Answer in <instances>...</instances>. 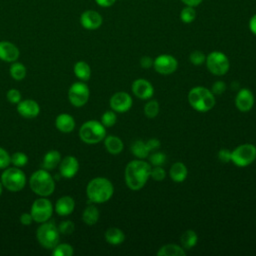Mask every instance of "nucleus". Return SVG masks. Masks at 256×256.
<instances>
[{"instance_id": "14", "label": "nucleus", "mask_w": 256, "mask_h": 256, "mask_svg": "<svg viewBox=\"0 0 256 256\" xmlns=\"http://www.w3.org/2000/svg\"><path fill=\"white\" fill-rule=\"evenodd\" d=\"M133 94L142 100H147L151 98L154 94V88L152 84L144 79V78H138L133 81L132 86H131Z\"/></svg>"}, {"instance_id": "49", "label": "nucleus", "mask_w": 256, "mask_h": 256, "mask_svg": "<svg viewBox=\"0 0 256 256\" xmlns=\"http://www.w3.org/2000/svg\"><path fill=\"white\" fill-rule=\"evenodd\" d=\"M249 29L253 34L256 35V14L253 15L249 21Z\"/></svg>"}, {"instance_id": "9", "label": "nucleus", "mask_w": 256, "mask_h": 256, "mask_svg": "<svg viewBox=\"0 0 256 256\" xmlns=\"http://www.w3.org/2000/svg\"><path fill=\"white\" fill-rule=\"evenodd\" d=\"M205 62L210 73L216 76L225 75L230 68L228 57L220 51H213L209 53L206 56Z\"/></svg>"}, {"instance_id": "12", "label": "nucleus", "mask_w": 256, "mask_h": 256, "mask_svg": "<svg viewBox=\"0 0 256 256\" xmlns=\"http://www.w3.org/2000/svg\"><path fill=\"white\" fill-rule=\"evenodd\" d=\"M155 71L161 75H170L174 73L178 67L176 58L169 54H161L153 60Z\"/></svg>"}, {"instance_id": "24", "label": "nucleus", "mask_w": 256, "mask_h": 256, "mask_svg": "<svg viewBox=\"0 0 256 256\" xmlns=\"http://www.w3.org/2000/svg\"><path fill=\"white\" fill-rule=\"evenodd\" d=\"M105 240L111 245H119L124 242L125 234L121 229L111 227L105 232Z\"/></svg>"}, {"instance_id": "5", "label": "nucleus", "mask_w": 256, "mask_h": 256, "mask_svg": "<svg viewBox=\"0 0 256 256\" xmlns=\"http://www.w3.org/2000/svg\"><path fill=\"white\" fill-rule=\"evenodd\" d=\"M106 127L99 121L89 120L85 122L80 130V139L87 144H96L104 140L106 136Z\"/></svg>"}, {"instance_id": "1", "label": "nucleus", "mask_w": 256, "mask_h": 256, "mask_svg": "<svg viewBox=\"0 0 256 256\" xmlns=\"http://www.w3.org/2000/svg\"><path fill=\"white\" fill-rule=\"evenodd\" d=\"M151 166L148 162L137 159L130 161L125 168V183L131 190L137 191L144 187L150 178Z\"/></svg>"}, {"instance_id": "41", "label": "nucleus", "mask_w": 256, "mask_h": 256, "mask_svg": "<svg viewBox=\"0 0 256 256\" xmlns=\"http://www.w3.org/2000/svg\"><path fill=\"white\" fill-rule=\"evenodd\" d=\"M7 100L11 104H18L21 101V93L17 89H10L7 92Z\"/></svg>"}, {"instance_id": "37", "label": "nucleus", "mask_w": 256, "mask_h": 256, "mask_svg": "<svg viewBox=\"0 0 256 256\" xmlns=\"http://www.w3.org/2000/svg\"><path fill=\"white\" fill-rule=\"evenodd\" d=\"M149 162L153 166H162L166 162V155L160 151L153 152L149 156Z\"/></svg>"}, {"instance_id": "13", "label": "nucleus", "mask_w": 256, "mask_h": 256, "mask_svg": "<svg viewBox=\"0 0 256 256\" xmlns=\"http://www.w3.org/2000/svg\"><path fill=\"white\" fill-rule=\"evenodd\" d=\"M132 97L126 92H116L110 98L111 109L118 113L127 112L132 107Z\"/></svg>"}, {"instance_id": "39", "label": "nucleus", "mask_w": 256, "mask_h": 256, "mask_svg": "<svg viewBox=\"0 0 256 256\" xmlns=\"http://www.w3.org/2000/svg\"><path fill=\"white\" fill-rule=\"evenodd\" d=\"M57 228H58L59 233H61L63 235H70L74 232L75 226L72 221L66 220V221H62Z\"/></svg>"}, {"instance_id": "6", "label": "nucleus", "mask_w": 256, "mask_h": 256, "mask_svg": "<svg viewBox=\"0 0 256 256\" xmlns=\"http://www.w3.org/2000/svg\"><path fill=\"white\" fill-rule=\"evenodd\" d=\"M38 242L46 249H53L59 244L60 233L58 228L52 222H43L36 232Z\"/></svg>"}, {"instance_id": "40", "label": "nucleus", "mask_w": 256, "mask_h": 256, "mask_svg": "<svg viewBox=\"0 0 256 256\" xmlns=\"http://www.w3.org/2000/svg\"><path fill=\"white\" fill-rule=\"evenodd\" d=\"M166 177V172L162 168V166H154L150 171V178L155 181H162Z\"/></svg>"}, {"instance_id": "27", "label": "nucleus", "mask_w": 256, "mask_h": 256, "mask_svg": "<svg viewBox=\"0 0 256 256\" xmlns=\"http://www.w3.org/2000/svg\"><path fill=\"white\" fill-rule=\"evenodd\" d=\"M131 153L138 159H145L149 156L150 150L147 147L146 142L143 140H136L130 146Z\"/></svg>"}, {"instance_id": "35", "label": "nucleus", "mask_w": 256, "mask_h": 256, "mask_svg": "<svg viewBox=\"0 0 256 256\" xmlns=\"http://www.w3.org/2000/svg\"><path fill=\"white\" fill-rule=\"evenodd\" d=\"M180 18L184 23L193 22L196 18V12H195L194 7L186 6L185 8H183L181 13H180Z\"/></svg>"}, {"instance_id": "3", "label": "nucleus", "mask_w": 256, "mask_h": 256, "mask_svg": "<svg viewBox=\"0 0 256 256\" xmlns=\"http://www.w3.org/2000/svg\"><path fill=\"white\" fill-rule=\"evenodd\" d=\"M188 102L198 112H207L215 105V96L210 89L203 86H196L188 92Z\"/></svg>"}, {"instance_id": "47", "label": "nucleus", "mask_w": 256, "mask_h": 256, "mask_svg": "<svg viewBox=\"0 0 256 256\" xmlns=\"http://www.w3.org/2000/svg\"><path fill=\"white\" fill-rule=\"evenodd\" d=\"M32 220H33V218H32V216H31L30 213H23V214H21V216H20V222H21L22 225L28 226V225L31 224Z\"/></svg>"}, {"instance_id": "50", "label": "nucleus", "mask_w": 256, "mask_h": 256, "mask_svg": "<svg viewBox=\"0 0 256 256\" xmlns=\"http://www.w3.org/2000/svg\"><path fill=\"white\" fill-rule=\"evenodd\" d=\"M186 6H191V7H196L198 6L202 0H181Z\"/></svg>"}, {"instance_id": "45", "label": "nucleus", "mask_w": 256, "mask_h": 256, "mask_svg": "<svg viewBox=\"0 0 256 256\" xmlns=\"http://www.w3.org/2000/svg\"><path fill=\"white\" fill-rule=\"evenodd\" d=\"M146 144H147V147L149 148L150 152L158 150L159 147H160V141L158 139H156V138L149 139L148 141H146Z\"/></svg>"}, {"instance_id": "11", "label": "nucleus", "mask_w": 256, "mask_h": 256, "mask_svg": "<svg viewBox=\"0 0 256 256\" xmlns=\"http://www.w3.org/2000/svg\"><path fill=\"white\" fill-rule=\"evenodd\" d=\"M90 91L88 86L83 82L73 83L68 91V98L70 103L75 107L84 106L89 99Z\"/></svg>"}, {"instance_id": "21", "label": "nucleus", "mask_w": 256, "mask_h": 256, "mask_svg": "<svg viewBox=\"0 0 256 256\" xmlns=\"http://www.w3.org/2000/svg\"><path fill=\"white\" fill-rule=\"evenodd\" d=\"M55 125L59 131L63 133H69L75 128V120L71 115L62 113L56 117Z\"/></svg>"}, {"instance_id": "2", "label": "nucleus", "mask_w": 256, "mask_h": 256, "mask_svg": "<svg viewBox=\"0 0 256 256\" xmlns=\"http://www.w3.org/2000/svg\"><path fill=\"white\" fill-rule=\"evenodd\" d=\"M114 187L110 180L104 177H96L92 179L87 187L86 194L88 199L93 203L107 202L113 195Z\"/></svg>"}, {"instance_id": "10", "label": "nucleus", "mask_w": 256, "mask_h": 256, "mask_svg": "<svg viewBox=\"0 0 256 256\" xmlns=\"http://www.w3.org/2000/svg\"><path fill=\"white\" fill-rule=\"evenodd\" d=\"M53 213V206L51 202L46 198L36 199L32 206L30 214L34 221L38 223L46 222Z\"/></svg>"}, {"instance_id": "38", "label": "nucleus", "mask_w": 256, "mask_h": 256, "mask_svg": "<svg viewBox=\"0 0 256 256\" xmlns=\"http://www.w3.org/2000/svg\"><path fill=\"white\" fill-rule=\"evenodd\" d=\"M189 60L190 62L195 65V66H200L202 65L205 60H206V55L202 52V51H199V50H195L193 52H191L190 56H189Z\"/></svg>"}, {"instance_id": "51", "label": "nucleus", "mask_w": 256, "mask_h": 256, "mask_svg": "<svg viewBox=\"0 0 256 256\" xmlns=\"http://www.w3.org/2000/svg\"><path fill=\"white\" fill-rule=\"evenodd\" d=\"M2 186H3V184H2V182H0V195L2 194Z\"/></svg>"}, {"instance_id": "46", "label": "nucleus", "mask_w": 256, "mask_h": 256, "mask_svg": "<svg viewBox=\"0 0 256 256\" xmlns=\"http://www.w3.org/2000/svg\"><path fill=\"white\" fill-rule=\"evenodd\" d=\"M140 66L144 69H148L153 66V60L148 56H143L140 59Z\"/></svg>"}, {"instance_id": "36", "label": "nucleus", "mask_w": 256, "mask_h": 256, "mask_svg": "<svg viewBox=\"0 0 256 256\" xmlns=\"http://www.w3.org/2000/svg\"><path fill=\"white\" fill-rule=\"evenodd\" d=\"M11 158V163L16 166V167H22L25 166L28 162V157L26 154L22 152H15L12 154Z\"/></svg>"}, {"instance_id": "43", "label": "nucleus", "mask_w": 256, "mask_h": 256, "mask_svg": "<svg viewBox=\"0 0 256 256\" xmlns=\"http://www.w3.org/2000/svg\"><path fill=\"white\" fill-rule=\"evenodd\" d=\"M225 90H226V84H225V82H223L221 80L214 82L211 87V92L214 95H221Z\"/></svg>"}, {"instance_id": "17", "label": "nucleus", "mask_w": 256, "mask_h": 256, "mask_svg": "<svg viewBox=\"0 0 256 256\" xmlns=\"http://www.w3.org/2000/svg\"><path fill=\"white\" fill-rule=\"evenodd\" d=\"M59 170L64 178H73L79 170V162L74 156H66L60 161Z\"/></svg>"}, {"instance_id": "22", "label": "nucleus", "mask_w": 256, "mask_h": 256, "mask_svg": "<svg viewBox=\"0 0 256 256\" xmlns=\"http://www.w3.org/2000/svg\"><path fill=\"white\" fill-rule=\"evenodd\" d=\"M104 146L106 150L112 155H118L122 152L124 144L122 140L115 135H108L104 138Z\"/></svg>"}, {"instance_id": "32", "label": "nucleus", "mask_w": 256, "mask_h": 256, "mask_svg": "<svg viewBox=\"0 0 256 256\" xmlns=\"http://www.w3.org/2000/svg\"><path fill=\"white\" fill-rule=\"evenodd\" d=\"M159 113V104L156 100L148 101L144 106V114L148 118H155Z\"/></svg>"}, {"instance_id": "25", "label": "nucleus", "mask_w": 256, "mask_h": 256, "mask_svg": "<svg viewBox=\"0 0 256 256\" xmlns=\"http://www.w3.org/2000/svg\"><path fill=\"white\" fill-rule=\"evenodd\" d=\"M185 254L184 248L177 244H165L157 251L159 256H184Z\"/></svg>"}, {"instance_id": "23", "label": "nucleus", "mask_w": 256, "mask_h": 256, "mask_svg": "<svg viewBox=\"0 0 256 256\" xmlns=\"http://www.w3.org/2000/svg\"><path fill=\"white\" fill-rule=\"evenodd\" d=\"M187 175H188V169L186 165L182 162H175L169 170L170 178L177 183L183 182L187 178Z\"/></svg>"}, {"instance_id": "18", "label": "nucleus", "mask_w": 256, "mask_h": 256, "mask_svg": "<svg viewBox=\"0 0 256 256\" xmlns=\"http://www.w3.org/2000/svg\"><path fill=\"white\" fill-rule=\"evenodd\" d=\"M17 111L21 116L31 119L38 116L40 112V107L36 101L32 99H26L20 101L17 104Z\"/></svg>"}, {"instance_id": "8", "label": "nucleus", "mask_w": 256, "mask_h": 256, "mask_svg": "<svg viewBox=\"0 0 256 256\" xmlns=\"http://www.w3.org/2000/svg\"><path fill=\"white\" fill-rule=\"evenodd\" d=\"M1 182L3 186L12 192L20 191L24 188L26 183V177L22 170L16 167L7 168L1 176Z\"/></svg>"}, {"instance_id": "15", "label": "nucleus", "mask_w": 256, "mask_h": 256, "mask_svg": "<svg viewBox=\"0 0 256 256\" xmlns=\"http://www.w3.org/2000/svg\"><path fill=\"white\" fill-rule=\"evenodd\" d=\"M254 105V95L248 88H242L235 97V106L241 112H248Z\"/></svg>"}, {"instance_id": "31", "label": "nucleus", "mask_w": 256, "mask_h": 256, "mask_svg": "<svg viewBox=\"0 0 256 256\" xmlns=\"http://www.w3.org/2000/svg\"><path fill=\"white\" fill-rule=\"evenodd\" d=\"M10 75L16 81H20L25 78L26 76V68L20 62H13L10 66Z\"/></svg>"}, {"instance_id": "16", "label": "nucleus", "mask_w": 256, "mask_h": 256, "mask_svg": "<svg viewBox=\"0 0 256 256\" xmlns=\"http://www.w3.org/2000/svg\"><path fill=\"white\" fill-rule=\"evenodd\" d=\"M102 16L95 10H86L80 16V23L87 30L98 29L102 25Z\"/></svg>"}, {"instance_id": "7", "label": "nucleus", "mask_w": 256, "mask_h": 256, "mask_svg": "<svg viewBox=\"0 0 256 256\" xmlns=\"http://www.w3.org/2000/svg\"><path fill=\"white\" fill-rule=\"evenodd\" d=\"M255 159L256 147L253 144H241L231 151V162L238 167H246L253 163Z\"/></svg>"}, {"instance_id": "19", "label": "nucleus", "mask_w": 256, "mask_h": 256, "mask_svg": "<svg viewBox=\"0 0 256 256\" xmlns=\"http://www.w3.org/2000/svg\"><path fill=\"white\" fill-rule=\"evenodd\" d=\"M19 49L9 41H0V59L5 62H15L19 57Z\"/></svg>"}, {"instance_id": "4", "label": "nucleus", "mask_w": 256, "mask_h": 256, "mask_svg": "<svg viewBox=\"0 0 256 256\" xmlns=\"http://www.w3.org/2000/svg\"><path fill=\"white\" fill-rule=\"evenodd\" d=\"M29 184L32 191L42 197L51 195L55 189V182L46 169L35 171L30 177Z\"/></svg>"}, {"instance_id": "20", "label": "nucleus", "mask_w": 256, "mask_h": 256, "mask_svg": "<svg viewBox=\"0 0 256 256\" xmlns=\"http://www.w3.org/2000/svg\"><path fill=\"white\" fill-rule=\"evenodd\" d=\"M75 202L70 196H63L59 198L55 204V211L60 216H67L74 210Z\"/></svg>"}, {"instance_id": "29", "label": "nucleus", "mask_w": 256, "mask_h": 256, "mask_svg": "<svg viewBox=\"0 0 256 256\" xmlns=\"http://www.w3.org/2000/svg\"><path fill=\"white\" fill-rule=\"evenodd\" d=\"M198 241V236L196 234V232L194 230L188 229L186 231H184L181 236H180V242H181V246L184 249H191L193 248Z\"/></svg>"}, {"instance_id": "44", "label": "nucleus", "mask_w": 256, "mask_h": 256, "mask_svg": "<svg viewBox=\"0 0 256 256\" xmlns=\"http://www.w3.org/2000/svg\"><path fill=\"white\" fill-rule=\"evenodd\" d=\"M218 159L223 163L231 162V151L228 149H221L218 151Z\"/></svg>"}, {"instance_id": "30", "label": "nucleus", "mask_w": 256, "mask_h": 256, "mask_svg": "<svg viewBox=\"0 0 256 256\" xmlns=\"http://www.w3.org/2000/svg\"><path fill=\"white\" fill-rule=\"evenodd\" d=\"M74 73L78 79L87 81L91 76V68L85 61H78L74 65Z\"/></svg>"}, {"instance_id": "33", "label": "nucleus", "mask_w": 256, "mask_h": 256, "mask_svg": "<svg viewBox=\"0 0 256 256\" xmlns=\"http://www.w3.org/2000/svg\"><path fill=\"white\" fill-rule=\"evenodd\" d=\"M73 254V247L69 244H57L53 248L54 256H71Z\"/></svg>"}, {"instance_id": "48", "label": "nucleus", "mask_w": 256, "mask_h": 256, "mask_svg": "<svg viewBox=\"0 0 256 256\" xmlns=\"http://www.w3.org/2000/svg\"><path fill=\"white\" fill-rule=\"evenodd\" d=\"M95 2L101 7H110L116 2V0H95Z\"/></svg>"}, {"instance_id": "28", "label": "nucleus", "mask_w": 256, "mask_h": 256, "mask_svg": "<svg viewBox=\"0 0 256 256\" xmlns=\"http://www.w3.org/2000/svg\"><path fill=\"white\" fill-rule=\"evenodd\" d=\"M99 216H100V213L98 208L94 205H89L84 209L82 214V219L85 224L91 226L97 223V221L99 220Z\"/></svg>"}, {"instance_id": "34", "label": "nucleus", "mask_w": 256, "mask_h": 256, "mask_svg": "<svg viewBox=\"0 0 256 256\" xmlns=\"http://www.w3.org/2000/svg\"><path fill=\"white\" fill-rule=\"evenodd\" d=\"M116 121H117V115L113 110L105 111L101 116V123L105 127H112L116 123Z\"/></svg>"}, {"instance_id": "26", "label": "nucleus", "mask_w": 256, "mask_h": 256, "mask_svg": "<svg viewBox=\"0 0 256 256\" xmlns=\"http://www.w3.org/2000/svg\"><path fill=\"white\" fill-rule=\"evenodd\" d=\"M61 161V155L57 150H50L48 151L42 162V166L46 170H53Z\"/></svg>"}, {"instance_id": "42", "label": "nucleus", "mask_w": 256, "mask_h": 256, "mask_svg": "<svg viewBox=\"0 0 256 256\" xmlns=\"http://www.w3.org/2000/svg\"><path fill=\"white\" fill-rule=\"evenodd\" d=\"M11 163V158L8 152L0 147V169L7 168L8 165Z\"/></svg>"}]
</instances>
